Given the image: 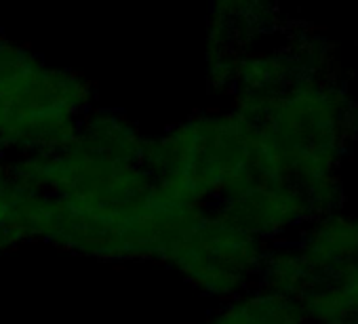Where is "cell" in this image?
<instances>
[{"mask_svg":"<svg viewBox=\"0 0 358 324\" xmlns=\"http://www.w3.org/2000/svg\"><path fill=\"white\" fill-rule=\"evenodd\" d=\"M89 97V84L76 74L41 66L20 87L5 93L0 141L34 154L64 149L78 135L76 116Z\"/></svg>","mask_w":358,"mask_h":324,"instance_id":"1","label":"cell"},{"mask_svg":"<svg viewBox=\"0 0 358 324\" xmlns=\"http://www.w3.org/2000/svg\"><path fill=\"white\" fill-rule=\"evenodd\" d=\"M266 253L268 242L247 234L222 213H205L166 261L209 295L238 297L259 276Z\"/></svg>","mask_w":358,"mask_h":324,"instance_id":"2","label":"cell"},{"mask_svg":"<svg viewBox=\"0 0 358 324\" xmlns=\"http://www.w3.org/2000/svg\"><path fill=\"white\" fill-rule=\"evenodd\" d=\"M217 213L264 242L301 230L314 219L308 196L287 179H262L224 198Z\"/></svg>","mask_w":358,"mask_h":324,"instance_id":"3","label":"cell"},{"mask_svg":"<svg viewBox=\"0 0 358 324\" xmlns=\"http://www.w3.org/2000/svg\"><path fill=\"white\" fill-rule=\"evenodd\" d=\"M297 303L308 324H343L358 316V261L312 272Z\"/></svg>","mask_w":358,"mask_h":324,"instance_id":"4","label":"cell"},{"mask_svg":"<svg viewBox=\"0 0 358 324\" xmlns=\"http://www.w3.org/2000/svg\"><path fill=\"white\" fill-rule=\"evenodd\" d=\"M312 272L358 261V217L337 211L314 217L295 242Z\"/></svg>","mask_w":358,"mask_h":324,"instance_id":"5","label":"cell"},{"mask_svg":"<svg viewBox=\"0 0 358 324\" xmlns=\"http://www.w3.org/2000/svg\"><path fill=\"white\" fill-rule=\"evenodd\" d=\"M76 141L91 152L118 162V165L141 167L145 139L129 120L118 114H91L83 124H78Z\"/></svg>","mask_w":358,"mask_h":324,"instance_id":"6","label":"cell"},{"mask_svg":"<svg viewBox=\"0 0 358 324\" xmlns=\"http://www.w3.org/2000/svg\"><path fill=\"white\" fill-rule=\"evenodd\" d=\"M207 324H308L295 299L255 288L238 295Z\"/></svg>","mask_w":358,"mask_h":324,"instance_id":"7","label":"cell"},{"mask_svg":"<svg viewBox=\"0 0 358 324\" xmlns=\"http://www.w3.org/2000/svg\"><path fill=\"white\" fill-rule=\"evenodd\" d=\"M257 280L262 284L259 288L297 301L312 280V267L295 244H282L268 249Z\"/></svg>","mask_w":358,"mask_h":324,"instance_id":"8","label":"cell"},{"mask_svg":"<svg viewBox=\"0 0 358 324\" xmlns=\"http://www.w3.org/2000/svg\"><path fill=\"white\" fill-rule=\"evenodd\" d=\"M43 64L24 47L0 38V93H9L20 87Z\"/></svg>","mask_w":358,"mask_h":324,"instance_id":"9","label":"cell"},{"mask_svg":"<svg viewBox=\"0 0 358 324\" xmlns=\"http://www.w3.org/2000/svg\"><path fill=\"white\" fill-rule=\"evenodd\" d=\"M7 177H9V173H7V171L3 169V165H0V184H3V182H5Z\"/></svg>","mask_w":358,"mask_h":324,"instance_id":"10","label":"cell"}]
</instances>
